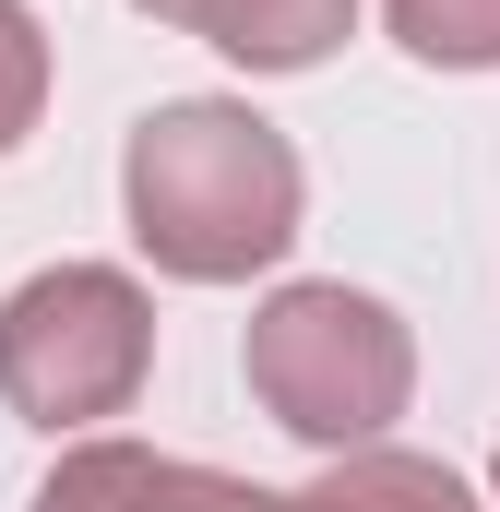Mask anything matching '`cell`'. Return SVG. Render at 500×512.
<instances>
[{"label":"cell","instance_id":"obj_1","mask_svg":"<svg viewBox=\"0 0 500 512\" xmlns=\"http://www.w3.org/2000/svg\"><path fill=\"white\" fill-rule=\"evenodd\" d=\"M120 203H131V239H143L155 274L239 286L262 262H286V239H298V155L239 96H167V108L131 120Z\"/></svg>","mask_w":500,"mask_h":512},{"label":"cell","instance_id":"obj_2","mask_svg":"<svg viewBox=\"0 0 500 512\" xmlns=\"http://www.w3.org/2000/svg\"><path fill=\"white\" fill-rule=\"evenodd\" d=\"M250 393L274 429H298L310 453H370L381 429L405 417L417 393V334L381 310L370 286L346 274H310V286H274L250 310Z\"/></svg>","mask_w":500,"mask_h":512},{"label":"cell","instance_id":"obj_3","mask_svg":"<svg viewBox=\"0 0 500 512\" xmlns=\"http://www.w3.org/2000/svg\"><path fill=\"white\" fill-rule=\"evenodd\" d=\"M155 370V298L120 262H60L0 298V405L36 429H96Z\"/></svg>","mask_w":500,"mask_h":512},{"label":"cell","instance_id":"obj_4","mask_svg":"<svg viewBox=\"0 0 500 512\" xmlns=\"http://www.w3.org/2000/svg\"><path fill=\"white\" fill-rule=\"evenodd\" d=\"M36 512H310V501L239 489V477L179 465V453H143V441H72V453L48 465Z\"/></svg>","mask_w":500,"mask_h":512},{"label":"cell","instance_id":"obj_5","mask_svg":"<svg viewBox=\"0 0 500 512\" xmlns=\"http://www.w3.org/2000/svg\"><path fill=\"white\" fill-rule=\"evenodd\" d=\"M131 12H155V24H179V36H203V48H227L239 72H310V60H334L346 24H358V0H131Z\"/></svg>","mask_w":500,"mask_h":512},{"label":"cell","instance_id":"obj_6","mask_svg":"<svg viewBox=\"0 0 500 512\" xmlns=\"http://www.w3.org/2000/svg\"><path fill=\"white\" fill-rule=\"evenodd\" d=\"M298 501H310V512H477L453 465H429V453H381V441H370V453H334Z\"/></svg>","mask_w":500,"mask_h":512},{"label":"cell","instance_id":"obj_7","mask_svg":"<svg viewBox=\"0 0 500 512\" xmlns=\"http://www.w3.org/2000/svg\"><path fill=\"white\" fill-rule=\"evenodd\" d=\"M405 60L429 72H500V0H381Z\"/></svg>","mask_w":500,"mask_h":512},{"label":"cell","instance_id":"obj_8","mask_svg":"<svg viewBox=\"0 0 500 512\" xmlns=\"http://www.w3.org/2000/svg\"><path fill=\"white\" fill-rule=\"evenodd\" d=\"M36 108H48V24L24 0H0V155L36 131Z\"/></svg>","mask_w":500,"mask_h":512}]
</instances>
